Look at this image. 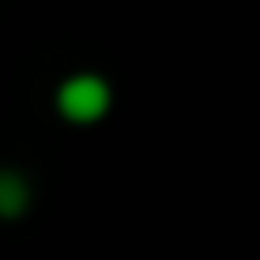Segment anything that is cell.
<instances>
[{
    "instance_id": "obj_1",
    "label": "cell",
    "mask_w": 260,
    "mask_h": 260,
    "mask_svg": "<svg viewBox=\"0 0 260 260\" xmlns=\"http://www.w3.org/2000/svg\"><path fill=\"white\" fill-rule=\"evenodd\" d=\"M58 106H63L73 121H96L106 111V82L102 77H73V82L58 92Z\"/></svg>"
},
{
    "instance_id": "obj_2",
    "label": "cell",
    "mask_w": 260,
    "mask_h": 260,
    "mask_svg": "<svg viewBox=\"0 0 260 260\" xmlns=\"http://www.w3.org/2000/svg\"><path fill=\"white\" fill-rule=\"evenodd\" d=\"M24 198H29V188L19 183L15 174H0V212H19V207H24Z\"/></svg>"
}]
</instances>
